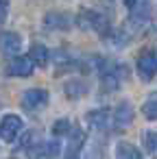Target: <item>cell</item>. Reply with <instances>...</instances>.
<instances>
[{
    "label": "cell",
    "instance_id": "cell-1",
    "mask_svg": "<svg viewBox=\"0 0 157 159\" xmlns=\"http://www.w3.org/2000/svg\"><path fill=\"white\" fill-rule=\"evenodd\" d=\"M127 79V68L116 61H100V83L107 92H113L120 87V83Z\"/></svg>",
    "mask_w": 157,
    "mask_h": 159
},
{
    "label": "cell",
    "instance_id": "cell-2",
    "mask_svg": "<svg viewBox=\"0 0 157 159\" xmlns=\"http://www.w3.org/2000/svg\"><path fill=\"white\" fill-rule=\"evenodd\" d=\"M79 26L81 29H92L96 31L98 35H109V18L105 13H98V11H83L79 16Z\"/></svg>",
    "mask_w": 157,
    "mask_h": 159
},
{
    "label": "cell",
    "instance_id": "cell-3",
    "mask_svg": "<svg viewBox=\"0 0 157 159\" xmlns=\"http://www.w3.org/2000/svg\"><path fill=\"white\" fill-rule=\"evenodd\" d=\"M22 129H24L22 118L16 116V113H7V116H2V120H0V139L11 144V142L18 139V135L22 133Z\"/></svg>",
    "mask_w": 157,
    "mask_h": 159
},
{
    "label": "cell",
    "instance_id": "cell-4",
    "mask_svg": "<svg viewBox=\"0 0 157 159\" xmlns=\"http://www.w3.org/2000/svg\"><path fill=\"white\" fill-rule=\"evenodd\" d=\"M22 107L29 111V113H35V111H42L46 105H48V92L42 89V87H31L22 94L20 98Z\"/></svg>",
    "mask_w": 157,
    "mask_h": 159
},
{
    "label": "cell",
    "instance_id": "cell-5",
    "mask_svg": "<svg viewBox=\"0 0 157 159\" xmlns=\"http://www.w3.org/2000/svg\"><path fill=\"white\" fill-rule=\"evenodd\" d=\"M22 50V37L20 33L16 31H5V33H0V52H2L5 57H18Z\"/></svg>",
    "mask_w": 157,
    "mask_h": 159
},
{
    "label": "cell",
    "instance_id": "cell-6",
    "mask_svg": "<svg viewBox=\"0 0 157 159\" xmlns=\"http://www.w3.org/2000/svg\"><path fill=\"white\" fill-rule=\"evenodd\" d=\"M127 9H129V20H131V24L135 29H142V26L148 24V20H150V2H142V0L140 2H129Z\"/></svg>",
    "mask_w": 157,
    "mask_h": 159
},
{
    "label": "cell",
    "instance_id": "cell-7",
    "mask_svg": "<svg viewBox=\"0 0 157 159\" xmlns=\"http://www.w3.org/2000/svg\"><path fill=\"white\" fill-rule=\"evenodd\" d=\"M137 74L144 81H150L157 74V52L155 50H146L137 57Z\"/></svg>",
    "mask_w": 157,
    "mask_h": 159
},
{
    "label": "cell",
    "instance_id": "cell-8",
    "mask_svg": "<svg viewBox=\"0 0 157 159\" xmlns=\"http://www.w3.org/2000/svg\"><path fill=\"white\" fill-rule=\"evenodd\" d=\"M33 70H35V66L31 63V59H29V57H16V59H11V61L7 63L5 74H7V76L26 79V76H31V74H33Z\"/></svg>",
    "mask_w": 157,
    "mask_h": 159
},
{
    "label": "cell",
    "instance_id": "cell-9",
    "mask_svg": "<svg viewBox=\"0 0 157 159\" xmlns=\"http://www.w3.org/2000/svg\"><path fill=\"white\" fill-rule=\"evenodd\" d=\"M133 116H135L133 105H131L129 100L120 102V105L116 107V111H113V126H116L118 131L129 129V126H131V122H133Z\"/></svg>",
    "mask_w": 157,
    "mask_h": 159
},
{
    "label": "cell",
    "instance_id": "cell-10",
    "mask_svg": "<svg viewBox=\"0 0 157 159\" xmlns=\"http://www.w3.org/2000/svg\"><path fill=\"white\" fill-rule=\"evenodd\" d=\"M72 24L68 13H46L44 16V26L46 29H55V31H66Z\"/></svg>",
    "mask_w": 157,
    "mask_h": 159
},
{
    "label": "cell",
    "instance_id": "cell-11",
    "mask_svg": "<svg viewBox=\"0 0 157 159\" xmlns=\"http://www.w3.org/2000/svg\"><path fill=\"white\" fill-rule=\"evenodd\" d=\"M29 59H31V63H33V66L44 68V66H48L50 50H48L44 44H33V46H31V50H29Z\"/></svg>",
    "mask_w": 157,
    "mask_h": 159
},
{
    "label": "cell",
    "instance_id": "cell-12",
    "mask_svg": "<svg viewBox=\"0 0 157 159\" xmlns=\"http://www.w3.org/2000/svg\"><path fill=\"white\" fill-rule=\"evenodd\" d=\"M87 124L96 131H105L109 126V111L107 109H94L87 113Z\"/></svg>",
    "mask_w": 157,
    "mask_h": 159
},
{
    "label": "cell",
    "instance_id": "cell-13",
    "mask_svg": "<svg viewBox=\"0 0 157 159\" xmlns=\"http://www.w3.org/2000/svg\"><path fill=\"white\" fill-rule=\"evenodd\" d=\"M83 144H85V135H83V131H81V129H72V133H70V142H68V159H76L79 150L83 148Z\"/></svg>",
    "mask_w": 157,
    "mask_h": 159
},
{
    "label": "cell",
    "instance_id": "cell-14",
    "mask_svg": "<svg viewBox=\"0 0 157 159\" xmlns=\"http://www.w3.org/2000/svg\"><path fill=\"white\" fill-rule=\"evenodd\" d=\"M116 159H144L142 150L129 142H118L116 146Z\"/></svg>",
    "mask_w": 157,
    "mask_h": 159
},
{
    "label": "cell",
    "instance_id": "cell-15",
    "mask_svg": "<svg viewBox=\"0 0 157 159\" xmlns=\"http://www.w3.org/2000/svg\"><path fill=\"white\" fill-rule=\"evenodd\" d=\"M63 92H66L68 98L76 100V98H81V96L87 94V85H85L83 81H68V83L63 85Z\"/></svg>",
    "mask_w": 157,
    "mask_h": 159
},
{
    "label": "cell",
    "instance_id": "cell-16",
    "mask_svg": "<svg viewBox=\"0 0 157 159\" xmlns=\"http://www.w3.org/2000/svg\"><path fill=\"white\" fill-rule=\"evenodd\" d=\"M142 113L148 118V120H157V89L148 94L144 107H142Z\"/></svg>",
    "mask_w": 157,
    "mask_h": 159
},
{
    "label": "cell",
    "instance_id": "cell-17",
    "mask_svg": "<svg viewBox=\"0 0 157 159\" xmlns=\"http://www.w3.org/2000/svg\"><path fill=\"white\" fill-rule=\"evenodd\" d=\"M68 133H72L70 120H68V118H59V120L53 124V135L59 139V137H63V135H68Z\"/></svg>",
    "mask_w": 157,
    "mask_h": 159
},
{
    "label": "cell",
    "instance_id": "cell-18",
    "mask_svg": "<svg viewBox=\"0 0 157 159\" xmlns=\"http://www.w3.org/2000/svg\"><path fill=\"white\" fill-rule=\"evenodd\" d=\"M144 144H146V148H148L150 152H155V155H157V133L148 131V133L144 135Z\"/></svg>",
    "mask_w": 157,
    "mask_h": 159
},
{
    "label": "cell",
    "instance_id": "cell-19",
    "mask_svg": "<svg viewBox=\"0 0 157 159\" xmlns=\"http://www.w3.org/2000/svg\"><path fill=\"white\" fill-rule=\"evenodd\" d=\"M7 13H9V5L7 2H0V24L7 20Z\"/></svg>",
    "mask_w": 157,
    "mask_h": 159
},
{
    "label": "cell",
    "instance_id": "cell-20",
    "mask_svg": "<svg viewBox=\"0 0 157 159\" xmlns=\"http://www.w3.org/2000/svg\"><path fill=\"white\" fill-rule=\"evenodd\" d=\"M9 159H16V157H9Z\"/></svg>",
    "mask_w": 157,
    "mask_h": 159
}]
</instances>
